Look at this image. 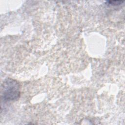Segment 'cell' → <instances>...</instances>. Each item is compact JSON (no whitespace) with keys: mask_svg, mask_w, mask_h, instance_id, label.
Listing matches in <instances>:
<instances>
[{"mask_svg":"<svg viewBox=\"0 0 125 125\" xmlns=\"http://www.w3.org/2000/svg\"><path fill=\"white\" fill-rule=\"evenodd\" d=\"M20 96L19 83L13 79H6L1 84V99L4 102L17 100Z\"/></svg>","mask_w":125,"mask_h":125,"instance_id":"cell-1","label":"cell"},{"mask_svg":"<svg viewBox=\"0 0 125 125\" xmlns=\"http://www.w3.org/2000/svg\"><path fill=\"white\" fill-rule=\"evenodd\" d=\"M124 2V0H108L106 1V4L112 6H118L122 4Z\"/></svg>","mask_w":125,"mask_h":125,"instance_id":"cell-2","label":"cell"}]
</instances>
